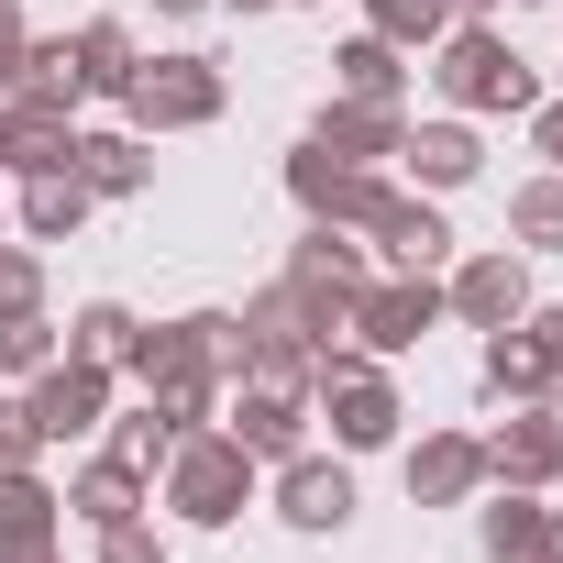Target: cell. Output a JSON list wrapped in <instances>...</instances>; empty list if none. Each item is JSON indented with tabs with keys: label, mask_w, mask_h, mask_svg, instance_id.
Listing matches in <instances>:
<instances>
[{
	"label": "cell",
	"mask_w": 563,
	"mask_h": 563,
	"mask_svg": "<svg viewBox=\"0 0 563 563\" xmlns=\"http://www.w3.org/2000/svg\"><path fill=\"white\" fill-rule=\"evenodd\" d=\"M243 486H254V453H243L232 431H221V442H210V431H188V442L166 453V508H188V519H232V508H243Z\"/></svg>",
	"instance_id": "cell-1"
},
{
	"label": "cell",
	"mask_w": 563,
	"mask_h": 563,
	"mask_svg": "<svg viewBox=\"0 0 563 563\" xmlns=\"http://www.w3.org/2000/svg\"><path fill=\"white\" fill-rule=\"evenodd\" d=\"M133 122H155V133H188V122H210L221 111V67L210 56H155V67H133Z\"/></svg>",
	"instance_id": "cell-2"
},
{
	"label": "cell",
	"mask_w": 563,
	"mask_h": 563,
	"mask_svg": "<svg viewBox=\"0 0 563 563\" xmlns=\"http://www.w3.org/2000/svg\"><path fill=\"white\" fill-rule=\"evenodd\" d=\"M310 387H321V409H332V431H343L354 453L398 431V387H387L376 365H354V354H321V376H310Z\"/></svg>",
	"instance_id": "cell-3"
},
{
	"label": "cell",
	"mask_w": 563,
	"mask_h": 563,
	"mask_svg": "<svg viewBox=\"0 0 563 563\" xmlns=\"http://www.w3.org/2000/svg\"><path fill=\"white\" fill-rule=\"evenodd\" d=\"M442 89H453L464 111H519V100H530V67H519L497 34H453V45H442Z\"/></svg>",
	"instance_id": "cell-4"
},
{
	"label": "cell",
	"mask_w": 563,
	"mask_h": 563,
	"mask_svg": "<svg viewBox=\"0 0 563 563\" xmlns=\"http://www.w3.org/2000/svg\"><path fill=\"white\" fill-rule=\"evenodd\" d=\"M288 288H299V299H310L321 321H343V310L365 299V254L343 243V221H321V232H310V243L288 254Z\"/></svg>",
	"instance_id": "cell-5"
},
{
	"label": "cell",
	"mask_w": 563,
	"mask_h": 563,
	"mask_svg": "<svg viewBox=\"0 0 563 563\" xmlns=\"http://www.w3.org/2000/svg\"><path fill=\"white\" fill-rule=\"evenodd\" d=\"M67 155H78V133H67V100H45V89H12V100H0V166L45 177V166H67Z\"/></svg>",
	"instance_id": "cell-6"
},
{
	"label": "cell",
	"mask_w": 563,
	"mask_h": 563,
	"mask_svg": "<svg viewBox=\"0 0 563 563\" xmlns=\"http://www.w3.org/2000/svg\"><path fill=\"white\" fill-rule=\"evenodd\" d=\"M100 398H111V387H100V365H78V354H67V365L23 398V420H34V442H78V431H100Z\"/></svg>",
	"instance_id": "cell-7"
},
{
	"label": "cell",
	"mask_w": 563,
	"mask_h": 563,
	"mask_svg": "<svg viewBox=\"0 0 563 563\" xmlns=\"http://www.w3.org/2000/svg\"><path fill=\"white\" fill-rule=\"evenodd\" d=\"M343 321H354V332H365L376 354H409V343H420V332L442 321V299H431V276H409V288H365V299H354Z\"/></svg>",
	"instance_id": "cell-8"
},
{
	"label": "cell",
	"mask_w": 563,
	"mask_h": 563,
	"mask_svg": "<svg viewBox=\"0 0 563 563\" xmlns=\"http://www.w3.org/2000/svg\"><path fill=\"white\" fill-rule=\"evenodd\" d=\"M354 232H376V243H387L409 276H431V265H442V243H453V232H442V210H420V199H398V188H376Z\"/></svg>",
	"instance_id": "cell-9"
},
{
	"label": "cell",
	"mask_w": 563,
	"mask_h": 563,
	"mask_svg": "<svg viewBox=\"0 0 563 563\" xmlns=\"http://www.w3.org/2000/svg\"><path fill=\"white\" fill-rule=\"evenodd\" d=\"M486 475H508V486H541V475H563V409H519V420L486 442Z\"/></svg>",
	"instance_id": "cell-10"
},
{
	"label": "cell",
	"mask_w": 563,
	"mask_h": 563,
	"mask_svg": "<svg viewBox=\"0 0 563 563\" xmlns=\"http://www.w3.org/2000/svg\"><path fill=\"white\" fill-rule=\"evenodd\" d=\"M453 310H464L475 332H508V321L530 310V276H519V254H475V265L453 276Z\"/></svg>",
	"instance_id": "cell-11"
},
{
	"label": "cell",
	"mask_w": 563,
	"mask_h": 563,
	"mask_svg": "<svg viewBox=\"0 0 563 563\" xmlns=\"http://www.w3.org/2000/svg\"><path fill=\"white\" fill-rule=\"evenodd\" d=\"M288 188H299V210H310V221H365V199H376V177H365V166H343V155H321V144L288 166Z\"/></svg>",
	"instance_id": "cell-12"
},
{
	"label": "cell",
	"mask_w": 563,
	"mask_h": 563,
	"mask_svg": "<svg viewBox=\"0 0 563 563\" xmlns=\"http://www.w3.org/2000/svg\"><path fill=\"white\" fill-rule=\"evenodd\" d=\"M409 133H398V100H343V111H321V155H343V166H365V155H398Z\"/></svg>",
	"instance_id": "cell-13"
},
{
	"label": "cell",
	"mask_w": 563,
	"mask_h": 563,
	"mask_svg": "<svg viewBox=\"0 0 563 563\" xmlns=\"http://www.w3.org/2000/svg\"><path fill=\"white\" fill-rule=\"evenodd\" d=\"M486 552H497V563H563V519L530 508V497H497V508H486Z\"/></svg>",
	"instance_id": "cell-14"
},
{
	"label": "cell",
	"mask_w": 563,
	"mask_h": 563,
	"mask_svg": "<svg viewBox=\"0 0 563 563\" xmlns=\"http://www.w3.org/2000/svg\"><path fill=\"white\" fill-rule=\"evenodd\" d=\"M276 508H288L299 530H343V519H354V475H343V464H288Z\"/></svg>",
	"instance_id": "cell-15"
},
{
	"label": "cell",
	"mask_w": 563,
	"mask_h": 563,
	"mask_svg": "<svg viewBox=\"0 0 563 563\" xmlns=\"http://www.w3.org/2000/svg\"><path fill=\"white\" fill-rule=\"evenodd\" d=\"M475 475H486V453H475V442H453V431L409 453V497H420V508H453V497H475Z\"/></svg>",
	"instance_id": "cell-16"
},
{
	"label": "cell",
	"mask_w": 563,
	"mask_h": 563,
	"mask_svg": "<svg viewBox=\"0 0 563 563\" xmlns=\"http://www.w3.org/2000/svg\"><path fill=\"white\" fill-rule=\"evenodd\" d=\"M232 442H243V453H299V387H243Z\"/></svg>",
	"instance_id": "cell-17"
},
{
	"label": "cell",
	"mask_w": 563,
	"mask_h": 563,
	"mask_svg": "<svg viewBox=\"0 0 563 563\" xmlns=\"http://www.w3.org/2000/svg\"><path fill=\"white\" fill-rule=\"evenodd\" d=\"M23 221H34V243H67V232L89 221V177H78V166H45V177L23 188Z\"/></svg>",
	"instance_id": "cell-18"
},
{
	"label": "cell",
	"mask_w": 563,
	"mask_h": 563,
	"mask_svg": "<svg viewBox=\"0 0 563 563\" xmlns=\"http://www.w3.org/2000/svg\"><path fill=\"white\" fill-rule=\"evenodd\" d=\"M67 78H78V89H133V34H122V23H89V34L67 45Z\"/></svg>",
	"instance_id": "cell-19"
},
{
	"label": "cell",
	"mask_w": 563,
	"mask_h": 563,
	"mask_svg": "<svg viewBox=\"0 0 563 563\" xmlns=\"http://www.w3.org/2000/svg\"><path fill=\"white\" fill-rule=\"evenodd\" d=\"M398 155H409V166H420V177H431V188H464V177H475V166H486V155H475V133H464V122H431V133H409V144H398Z\"/></svg>",
	"instance_id": "cell-20"
},
{
	"label": "cell",
	"mask_w": 563,
	"mask_h": 563,
	"mask_svg": "<svg viewBox=\"0 0 563 563\" xmlns=\"http://www.w3.org/2000/svg\"><path fill=\"white\" fill-rule=\"evenodd\" d=\"M67 166L89 177V199H122V188H144V144H133V133H89Z\"/></svg>",
	"instance_id": "cell-21"
},
{
	"label": "cell",
	"mask_w": 563,
	"mask_h": 563,
	"mask_svg": "<svg viewBox=\"0 0 563 563\" xmlns=\"http://www.w3.org/2000/svg\"><path fill=\"white\" fill-rule=\"evenodd\" d=\"M486 387H497V398H541V387H552V365L530 354V332H497V343H486Z\"/></svg>",
	"instance_id": "cell-22"
},
{
	"label": "cell",
	"mask_w": 563,
	"mask_h": 563,
	"mask_svg": "<svg viewBox=\"0 0 563 563\" xmlns=\"http://www.w3.org/2000/svg\"><path fill=\"white\" fill-rule=\"evenodd\" d=\"M343 89H354V100H398V45H387V34L343 45Z\"/></svg>",
	"instance_id": "cell-23"
},
{
	"label": "cell",
	"mask_w": 563,
	"mask_h": 563,
	"mask_svg": "<svg viewBox=\"0 0 563 563\" xmlns=\"http://www.w3.org/2000/svg\"><path fill=\"white\" fill-rule=\"evenodd\" d=\"M67 354H78V365H122V354H133V321H122V310L100 299V310H78V332H67Z\"/></svg>",
	"instance_id": "cell-24"
},
{
	"label": "cell",
	"mask_w": 563,
	"mask_h": 563,
	"mask_svg": "<svg viewBox=\"0 0 563 563\" xmlns=\"http://www.w3.org/2000/svg\"><path fill=\"white\" fill-rule=\"evenodd\" d=\"M67 508H78V519H89V530H111V519H133V475H122V464H89V475H78V497H67Z\"/></svg>",
	"instance_id": "cell-25"
},
{
	"label": "cell",
	"mask_w": 563,
	"mask_h": 563,
	"mask_svg": "<svg viewBox=\"0 0 563 563\" xmlns=\"http://www.w3.org/2000/svg\"><path fill=\"white\" fill-rule=\"evenodd\" d=\"M508 232H519V243H563V177H530V188L508 199Z\"/></svg>",
	"instance_id": "cell-26"
},
{
	"label": "cell",
	"mask_w": 563,
	"mask_h": 563,
	"mask_svg": "<svg viewBox=\"0 0 563 563\" xmlns=\"http://www.w3.org/2000/svg\"><path fill=\"white\" fill-rule=\"evenodd\" d=\"M45 519H56V497H45V486H34V475L12 464V475H0V541H34Z\"/></svg>",
	"instance_id": "cell-27"
},
{
	"label": "cell",
	"mask_w": 563,
	"mask_h": 563,
	"mask_svg": "<svg viewBox=\"0 0 563 563\" xmlns=\"http://www.w3.org/2000/svg\"><path fill=\"white\" fill-rule=\"evenodd\" d=\"M442 23H453V0H376V34L387 45H431Z\"/></svg>",
	"instance_id": "cell-28"
},
{
	"label": "cell",
	"mask_w": 563,
	"mask_h": 563,
	"mask_svg": "<svg viewBox=\"0 0 563 563\" xmlns=\"http://www.w3.org/2000/svg\"><path fill=\"white\" fill-rule=\"evenodd\" d=\"M45 354H56V343H45L34 310H23V321H0V365H12V376H45Z\"/></svg>",
	"instance_id": "cell-29"
},
{
	"label": "cell",
	"mask_w": 563,
	"mask_h": 563,
	"mask_svg": "<svg viewBox=\"0 0 563 563\" xmlns=\"http://www.w3.org/2000/svg\"><path fill=\"white\" fill-rule=\"evenodd\" d=\"M34 288H45V265H34V254H0V321H23Z\"/></svg>",
	"instance_id": "cell-30"
},
{
	"label": "cell",
	"mask_w": 563,
	"mask_h": 563,
	"mask_svg": "<svg viewBox=\"0 0 563 563\" xmlns=\"http://www.w3.org/2000/svg\"><path fill=\"white\" fill-rule=\"evenodd\" d=\"M23 56H34V45H23V0H0V100L23 89Z\"/></svg>",
	"instance_id": "cell-31"
},
{
	"label": "cell",
	"mask_w": 563,
	"mask_h": 563,
	"mask_svg": "<svg viewBox=\"0 0 563 563\" xmlns=\"http://www.w3.org/2000/svg\"><path fill=\"white\" fill-rule=\"evenodd\" d=\"M100 563H155V541H144V519H111V530H100Z\"/></svg>",
	"instance_id": "cell-32"
},
{
	"label": "cell",
	"mask_w": 563,
	"mask_h": 563,
	"mask_svg": "<svg viewBox=\"0 0 563 563\" xmlns=\"http://www.w3.org/2000/svg\"><path fill=\"white\" fill-rule=\"evenodd\" d=\"M530 354H541V365L563 376V310H541V321H530Z\"/></svg>",
	"instance_id": "cell-33"
},
{
	"label": "cell",
	"mask_w": 563,
	"mask_h": 563,
	"mask_svg": "<svg viewBox=\"0 0 563 563\" xmlns=\"http://www.w3.org/2000/svg\"><path fill=\"white\" fill-rule=\"evenodd\" d=\"M0 563H56V541L34 530V541H0Z\"/></svg>",
	"instance_id": "cell-34"
},
{
	"label": "cell",
	"mask_w": 563,
	"mask_h": 563,
	"mask_svg": "<svg viewBox=\"0 0 563 563\" xmlns=\"http://www.w3.org/2000/svg\"><path fill=\"white\" fill-rule=\"evenodd\" d=\"M541 155H552V166H563V100H552V111H541Z\"/></svg>",
	"instance_id": "cell-35"
},
{
	"label": "cell",
	"mask_w": 563,
	"mask_h": 563,
	"mask_svg": "<svg viewBox=\"0 0 563 563\" xmlns=\"http://www.w3.org/2000/svg\"><path fill=\"white\" fill-rule=\"evenodd\" d=\"M155 12H199V0H155Z\"/></svg>",
	"instance_id": "cell-36"
},
{
	"label": "cell",
	"mask_w": 563,
	"mask_h": 563,
	"mask_svg": "<svg viewBox=\"0 0 563 563\" xmlns=\"http://www.w3.org/2000/svg\"><path fill=\"white\" fill-rule=\"evenodd\" d=\"M453 12H486V0H453Z\"/></svg>",
	"instance_id": "cell-37"
},
{
	"label": "cell",
	"mask_w": 563,
	"mask_h": 563,
	"mask_svg": "<svg viewBox=\"0 0 563 563\" xmlns=\"http://www.w3.org/2000/svg\"><path fill=\"white\" fill-rule=\"evenodd\" d=\"M243 12H265V0H243Z\"/></svg>",
	"instance_id": "cell-38"
}]
</instances>
